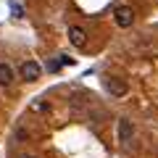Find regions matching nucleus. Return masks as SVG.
<instances>
[{"mask_svg": "<svg viewBox=\"0 0 158 158\" xmlns=\"http://www.w3.org/2000/svg\"><path fill=\"white\" fill-rule=\"evenodd\" d=\"M106 90L111 92L113 98H124L129 87H127V82H124V79H118V77H111V74H108V77H106Z\"/></svg>", "mask_w": 158, "mask_h": 158, "instance_id": "1", "label": "nucleus"}, {"mask_svg": "<svg viewBox=\"0 0 158 158\" xmlns=\"http://www.w3.org/2000/svg\"><path fill=\"white\" fill-rule=\"evenodd\" d=\"M113 19H116L118 27H132V21H135V11H132L129 6H116V11H113Z\"/></svg>", "mask_w": 158, "mask_h": 158, "instance_id": "2", "label": "nucleus"}, {"mask_svg": "<svg viewBox=\"0 0 158 158\" xmlns=\"http://www.w3.org/2000/svg\"><path fill=\"white\" fill-rule=\"evenodd\" d=\"M40 74H42V66H40L37 61H24L21 63V77L27 79V82H37Z\"/></svg>", "mask_w": 158, "mask_h": 158, "instance_id": "3", "label": "nucleus"}, {"mask_svg": "<svg viewBox=\"0 0 158 158\" xmlns=\"http://www.w3.org/2000/svg\"><path fill=\"white\" fill-rule=\"evenodd\" d=\"M135 137V124L129 118H118V140L121 142H129Z\"/></svg>", "mask_w": 158, "mask_h": 158, "instance_id": "4", "label": "nucleus"}, {"mask_svg": "<svg viewBox=\"0 0 158 158\" xmlns=\"http://www.w3.org/2000/svg\"><path fill=\"white\" fill-rule=\"evenodd\" d=\"M69 40H71V45L85 48V42H87V32H85L82 27H69Z\"/></svg>", "mask_w": 158, "mask_h": 158, "instance_id": "5", "label": "nucleus"}, {"mask_svg": "<svg viewBox=\"0 0 158 158\" xmlns=\"http://www.w3.org/2000/svg\"><path fill=\"white\" fill-rule=\"evenodd\" d=\"M11 82H13V69L8 66V63H0V85L8 87Z\"/></svg>", "mask_w": 158, "mask_h": 158, "instance_id": "6", "label": "nucleus"}, {"mask_svg": "<svg viewBox=\"0 0 158 158\" xmlns=\"http://www.w3.org/2000/svg\"><path fill=\"white\" fill-rule=\"evenodd\" d=\"M21 158H37V156H21Z\"/></svg>", "mask_w": 158, "mask_h": 158, "instance_id": "7", "label": "nucleus"}]
</instances>
